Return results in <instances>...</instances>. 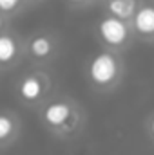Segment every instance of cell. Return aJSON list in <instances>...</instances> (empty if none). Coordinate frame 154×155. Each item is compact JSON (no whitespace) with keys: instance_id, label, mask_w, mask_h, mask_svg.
I'll list each match as a JSON object with an SVG mask.
<instances>
[{"instance_id":"cell-1","label":"cell","mask_w":154,"mask_h":155,"mask_svg":"<svg viewBox=\"0 0 154 155\" xmlns=\"http://www.w3.org/2000/svg\"><path fill=\"white\" fill-rule=\"evenodd\" d=\"M42 123L44 126L54 134L56 137H73L82 130L83 116L76 107L67 99H56L47 103L42 108Z\"/></svg>"},{"instance_id":"cell-2","label":"cell","mask_w":154,"mask_h":155,"mask_svg":"<svg viewBox=\"0 0 154 155\" xmlns=\"http://www.w3.org/2000/svg\"><path fill=\"white\" fill-rule=\"evenodd\" d=\"M120 61L113 52L103 51L89 63V79L96 88H111L120 78Z\"/></svg>"},{"instance_id":"cell-3","label":"cell","mask_w":154,"mask_h":155,"mask_svg":"<svg viewBox=\"0 0 154 155\" xmlns=\"http://www.w3.org/2000/svg\"><path fill=\"white\" fill-rule=\"evenodd\" d=\"M100 40L109 47H121L129 40V25L127 22L116 18V16H103L96 25Z\"/></svg>"},{"instance_id":"cell-4","label":"cell","mask_w":154,"mask_h":155,"mask_svg":"<svg viewBox=\"0 0 154 155\" xmlns=\"http://www.w3.org/2000/svg\"><path fill=\"white\" fill-rule=\"evenodd\" d=\"M45 88H47V81L38 74H29V76L22 78L18 83V94L29 105H35L44 99Z\"/></svg>"},{"instance_id":"cell-5","label":"cell","mask_w":154,"mask_h":155,"mask_svg":"<svg viewBox=\"0 0 154 155\" xmlns=\"http://www.w3.org/2000/svg\"><path fill=\"white\" fill-rule=\"evenodd\" d=\"M132 27L142 38H154V5H142L138 7Z\"/></svg>"},{"instance_id":"cell-6","label":"cell","mask_w":154,"mask_h":155,"mask_svg":"<svg viewBox=\"0 0 154 155\" xmlns=\"http://www.w3.org/2000/svg\"><path fill=\"white\" fill-rule=\"evenodd\" d=\"M18 134H20L18 119L9 112H0V148L13 144Z\"/></svg>"},{"instance_id":"cell-7","label":"cell","mask_w":154,"mask_h":155,"mask_svg":"<svg viewBox=\"0 0 154 155\" xmlns=\"http://www.w3.org/2000/svg\"><path fill=\"white\" fill-rule=\"evenodd\" d=\"M107 11L111 16L129 22L134 18L138 11V2L136 0H107Z\"/></svg>"},{"instance_id":"cell-8","label":"cell","mask_w":154,"mask_h":155,"mask_svg":"<svg viewBox=\"0 0 154 155\" xmlns=\"http://www.w3.org/2000/svg\"><path fill=\"white\" fill-rule=\"evenodd\" d=\"M20 54V45L15 36L0 35V65H11Z\"/></svg>"},{"instance_id":"cell-9","label":"cell","mask_w":154,"mask_h":155,"mask_svg":"<svg viewBox=\"0 0 154 155\" xmlns=\"http://www.w3.org/2000/svg\"><path fill=\"white\" fill-rule=\"evenodd\" d=\"M54 51V41L51 36L47 35H37L29 40V52L31 56L44 60V58H49Z\"/></svg>"},{"instance_id":"cell-10","label":"cell","mask_w":154,"mask_h":155,"mask_svg":"<svg viewBox=\"0 0 154 155\" xmlns=\"http://www.w3.org/2000/svg\"><path fill=\"white\" fill-rule=\"evenodd\" d=\"M24 0H0V13L4 15H13L15 11L20 9Z\"/></svg>"},{"instance_id":"cell-11","label":"cell","mask_w":154,"mask_h":155,"mask_svg":"<svg viewBox=\"0 0 154 155\" xmlns=\"http://www.w3.org/2000/svg\"><path fill=\"white\" fill-rule=\"evenodd\" d=\"M147 132H149V135H151V139L154 141V116L149 119V123H147Z\"/></svg>"},{"instance_id":"cell-12","label":"cell","mask_w":154,"mask_h":155,"mask_svg":"<svg viewBox=\"0 0 154 155\" xmlns=\"http://www.w3.org/2000/svg\"><path fill=\"white\" fill-rule=\"evenodd\" d=\"M2 29H4V18H2V15H0V35H2Z\"/></svg>"},{"instance_id":"cell-13","label":"cell","mask_w":154,"mask_h":155,"mask_svg":"<svg viewBox=\"0 0 154 155\" xmlns=\"http://www.w3.org/2000/svg\"><path fill=\"white\" fill-rule=\"evenodd\" d=\"M67 2H71V4H83L85 0H67Z\"/></svg>"}]
</instances>
